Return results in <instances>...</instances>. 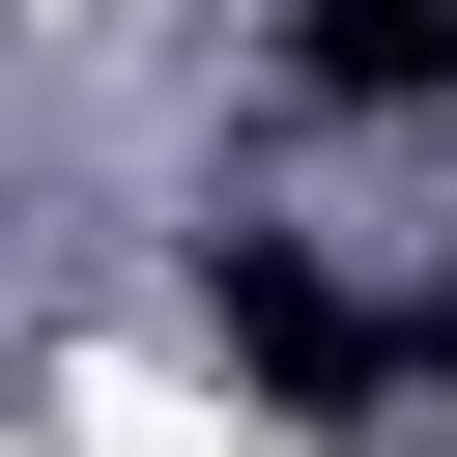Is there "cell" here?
<instances>
[{"instance_id": "cell-1", "label": "cell", "mask_w": 457, "mask_h": 457, "mask_svg": "<svg viewBox=\"0 0 457 457\" xmlns=\"http://www.w3.org/2000/svg\"><path fill=\"white\" fill-rule=\"evenodd\" d=\"M200 343H228L286 428H371V286H343L314 228H200Z\"/></svg>"}, {"instance_id": "cell-2", "label": "cell", "mask_w": 457, "mask_h": 457, "mask_svg": "<svg viewBox=\"0 0 457 457\" xmlns=\"http://www.w3.org/2000/svg\"><path fill=\"white\" fill-rule=\"evenodd\" d=\"M286 114H457V0H286Z\"/></svg>"}, {"instance_id": "cell-3", "label": "cell", "mask_w": 457, "mask_h": 457, "mask_svg": "<svg viewBox=\"0 0 457 457\" xmlns=\"http://www.w3.org/2000/svg\"><path fill=\"white\" fill-rule=\"evenodd\" d=\"M371 400H428V428H457V257H428V286L371 314Z\"/></svg>"}]
</instances>
